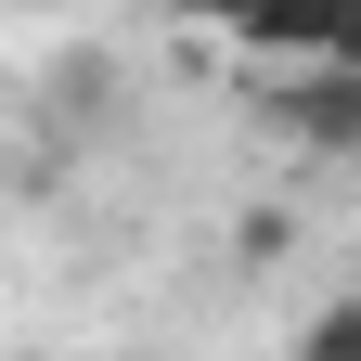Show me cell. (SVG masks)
Wrapping results in <instances>:
<instances>
[{"mask_svg":"<svg viewBox=\"0 0 361 361\" xmlns=\"http://www.w3.org/2000/svg\"><path fill=\"white\" fill-rule=\"evenodd\" d=\"M233 39L271 65V78H323V65H361V0H219Z\"/></svg>","mask_w":361,"mask_h":361,"instance_id":"6da1fadb","label":"cell"},{"mask_svg":"<svg viewBox=\"0 0 361 361\" xmlns=\"http://www.w3.org/2000/svg\"><path fill=\"white\" fill-rule=\"evenodd\" d=\"M258 116L284 129V142H310V155H361V65H323V78H271V90H258Z\"/></svg>","mask_w":361,"mask_h":361,"instance_id":"7a4b0ae2","label":"cell"},{"mask_svg":"<svg viewBox=\"0 0 361 361\" xmlns=\"http://www.w3.org/2000/svg\"><path fill=\"white\" fill-rule=\"evenodd\" d=\"M297 361H361V297L310 310V323H297Z\"/></svg>","mask_w":361,"mask_h":361,"instance_id":"3957f363","label":"cell"}]
</instances>
